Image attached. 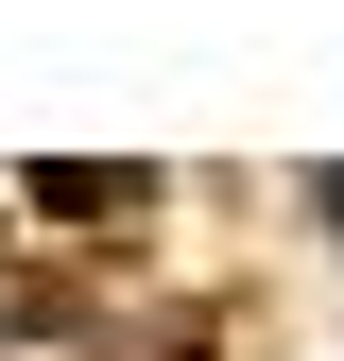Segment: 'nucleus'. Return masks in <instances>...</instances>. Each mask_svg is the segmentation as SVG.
<instances>
[{
    "mask_svg": "<svg viewBox=\"0 0 344 361\" xmlns=\"http://www.w3.org/2000/svg\"><path fill=\"white\" fill-rule=\"evenodd\" d=\"M310 207H327V224H344V172H310Z\"/></svg>",
    "mask_w": 344,
    "mask_h": 361,
    "instance_id": "1",
    "label": "nucleus"
}]
</instances>
